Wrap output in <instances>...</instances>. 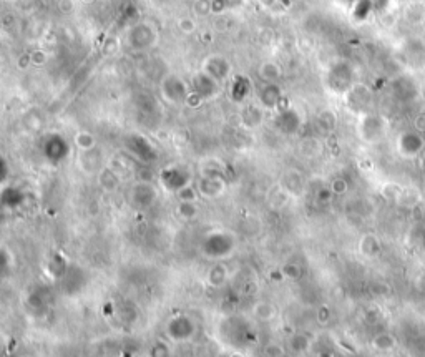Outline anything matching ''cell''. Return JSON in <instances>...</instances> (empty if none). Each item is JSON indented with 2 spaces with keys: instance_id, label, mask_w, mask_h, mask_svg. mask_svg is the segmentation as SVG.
<instances>
[{
  "instance_id": "6da1fadb",
  "label": "cell",
  "mask_w": 425,
  "mask_h": 357,
  "mask_svg": "<svg viewBox=\"0 0 425 357\" xmlns=\"http://www.w3.org/2000/svg\"><path fill=\"white\" fill-rule=\"evenodd\" d=\"M360 251L365 256H375V254H379L380 243H379V239L375 238L374 233H367L364 238L360 239Z\"/></svg>"
}]
</instances>
